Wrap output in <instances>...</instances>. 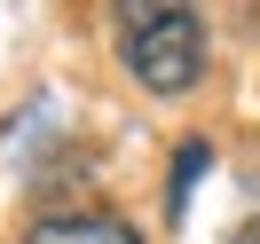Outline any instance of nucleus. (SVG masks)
<instances>
[{
    "mask_svg": "<svg viewBox=\"0 0 260 244\" xmlns=\"http://www.w3.org/2000/svg\"><path fill=\"white\" fill-rule=\"evenodd\" d=\"M118 63L142 95H189L205 79V16L197 0H111Z\"/></svg>",
    "mask_w": 260,
    "mask_h": 244,
    "instance_id": "f257e3e1",
    "label": "nucleus"
},
{
    "mask_svg": "<svg viewBox=\"0 0 260 244\" xmlns=\"http://www.w3.org/2000/svg\"><path fill=\"white\" fill-rule=\"evenodd\" d=\"M24 244H142L118 213H48L24 228Z\"/></svg>",
    "mask_w": 260,
    "mask_h": 244,
    "instance_id": "f03ea898",
    "label": "nucleus"
},
{
    "mask_svg": "<svg viewBox=\"0 0 260 244\" xmlns=\"http://www.w3.org/2000/svg\"><path fill=\"white\" fill-rule=\"evenodd\" d=\"M229 244H260V213H252V221H244V228H237Z\"/></svg>",
    "mask_w": 260,
    "mask_h": 244,
    "instance_id": "7ed1b4c3",
    "label": "nucleus"
}]
</instances>
